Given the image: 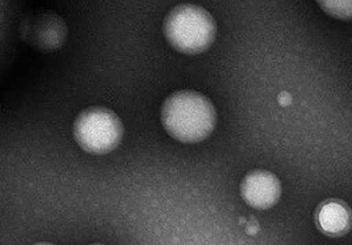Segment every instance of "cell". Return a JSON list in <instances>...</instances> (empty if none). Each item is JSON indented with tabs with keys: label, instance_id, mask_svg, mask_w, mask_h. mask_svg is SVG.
I'll return each mask as SVG.
<instances>
[{
	"label": "cell",
	"instance_id": "obj_5",
	"mask_svg": "<svg viewBox=\"0 0 352 245\" xmlns=\"http://www.w3.org/2000/svg\"><path fill=\"white\" fill-rule=\"evenodd\" d=\"M316 223L329 236H343L351 228L352 212L343 202L329 200L318 208Z\"/></svg>",
	"mask_w": 352,
	"mask_h": 245
},
{
	"label": "cell",
	"instance_id": "obj_7",
	"mask_svg": "<svg viewBox=\"0 0 352 245\" xmlns=\"http://www.w3.org/2000/svg\"><path fill=\"white\" fill-rule=\"evenodd\" d=\"M35 245H52V244H48V243H39V244H35Z\"/></svg>",
	"mask_w": 352,
	"mask_h": 245
},
{
	"label": "cell",
	"instance_id": "obj_4",
	"mask_svg": "<svg viewBox=\"0 0 352 245\" xmlns=\"http://www.w3.org/2000/svg\"><path fill=\"white\" fill-rule=\"evenodd\" d=\"M280 182L273 172L254 169L241 182L243 200L256 209H267L278 203L280 198Z\"/></svg>",
	"mask_w": 352,
	"mask_h": 245
},
{
	"label": "cell",
	"instance_id": "obj_2",
	"mask_svg": "<svg viewBox=\"0 0 352 245\" xmlns=\"http://www.w3.org/2000/svg\"><path fill=\"white\" fill-rule=\"evenodd\" d=\"M214 18L201 6L181 3L165 17L164 34L177 50L197 54L206 50L215 38Z\"/></svg>",
	"mask_w": 352,
	"mask_h": 245
},
{
	"label": "cell",
	"instance_id": "obj_8",
	"mask_svg": "<svg viewBox=\"0 0 352 245\" xmlns=\"http://www.w3.org/2000/svg\"><path fill=\"white\" fill-rule=\"evenodd\" d=\"M92 245H104V244H92Z\"/></svg>",
	"mask_w": 352,
	"mask_h": 245
},
{
	"label": "cell",
	"instance_id": "obj_1",
	"mask_svg": "<svg viewBox=\"0 0 352 245\" xmlns=\"http://www.w3.org/2000/svg\"><path fill=\"white\" fill-rule=\"evenodd\" d=\"M161 122L165 129L182 142H199L214 129V104L193 89L170 94L161 107Z\"/></svg>",
	"mask_w": 352,
	"mask_h": 245
},
{
	"label": "cell",
	"instance_id": "obj_3",
	"mask_svg": "<svg viewBox=\"0 0 352 245\" xmlns=\"http://www.w3.org/2000/svg\"><path fill=\"white\" fill-rule=\"evenodd\" d=\"M124 127L118 114L105 107H89L74 122V136L85 151L105 153L121 140Z\"/></svg>",
	"mask_w": 352,
	"mask_h": 245
},
{
	"label": "cell",
	"instance_id": "obj_6",
	"mask_svg": "<svg viewBox=\"0 0 352 245\" xmlns=\"http://www.w3.org/2000/svg\"><path fill=\"white\" fill-rule=\"evenodd\" d=\"M319 6L335 18H352V1H319Z\"/></svg>",
	"mask_w": 352,
	"mask_h": 245
}]
</instances>
